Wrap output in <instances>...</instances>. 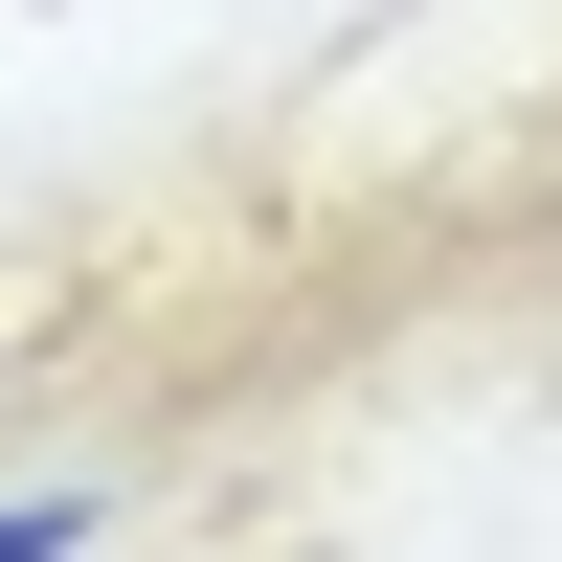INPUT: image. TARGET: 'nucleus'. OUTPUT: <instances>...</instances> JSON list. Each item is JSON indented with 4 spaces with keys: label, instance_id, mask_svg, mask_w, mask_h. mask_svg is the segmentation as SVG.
<instances>
[{
    "label": "nucleus",
    "instance_id": "1",
    "mask_svg": "<svg viewBox=\"0 0 562 562\" xmlns=\"http://www.w3.org/2000/svg\"><path fill=\"white\" fill-rule=\"evenodd\" d=\"M90 540V495H0V562H68Z\"/></svg>",
    "mask_w": 562,
    "mask_h": 562
}]
</instances>
